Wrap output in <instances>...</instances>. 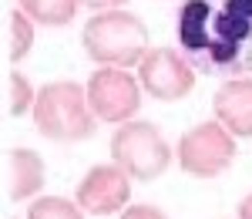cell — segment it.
<instances>
[{
  "label": "cell",
  "mask_w": 252,
  "mask_h": 219,
  "mask_svg": "<svg viewBox=\"0 0 252 219\" xmlns=\"http://www.w3.org/2000/svg\"><path fill=\"white\" fill-rule=\"evenodd\" d=\"M178 51L198 74H252V0H182L175 10Z\"/></svg>",
  "instance_id": "1"
},
{
  "label": "cell",
  "mask_w": 252,
  "mask_h": 219,
  "mask_svg": "<svg viewBox=\"0 0 252 219\" xmlns=\"http://www.w3.org/2000/svg\"><path fill=\"white\" fill-rule=\"evenodd\" d=\"M81 44L97 68H125V71L141 64V58L152 51L145 20L125 7L91 14L81 31Z\"/></svg>",
  "instance_id": "2"
},
{
  "label": "cell",
  "mask_w": 252,
  "mask_h": 219,
  "mask_svg": "<svg viewBox=\"0 0 252 219\" xmlns=\"http://www.w3.org/2000/svg\"><path fill=\"white\" fill-rule=\"evenodd\" d=\"M34 128L51 142H84L94 135L97 118L88 101V88L78 81H51L37 91L34 105Z\"/></svg>",
  "instance_id": "3"
},
{
  "label": "cell",
  "mask_w": 252,
  "mask_h": 219,
  "mask_svg": "<svg viewBox=\"0 0 252 219\" xmlns=\"http://www.w3.org/2000/svg\"><path fill=\"white\" fill-rule=\"evenodd\" d=\"M111 162L135 182H155L172 165V148L152 121H125L111 135Z\"/></svg>",
  "instance_id": "4"
},
{
  "label": "cell",
  "mask_w": 252,
  "mask_h": 219,
  "mask_svg": "<svg viewBox=\"0 0 252 219\" xmlns=\"http://www.w3.org/2000/svg\"><path fill=\"white\" fill-rule=\"evenodd\" d=\"M178 165L185 176L195 179H215L222 176L235 159V135L222 125V121H198L178 139Z\"/></svg>",
  "instance_id": "5"
},
{
  "label": "cell",
  "mask_w": 252,
  "mask_h": 219,
  "mask_svg": "<svg viewBox=\"0 0 252 219\" xmlns=\"http://www.w3.org/2000/svg\"><path fill=\"white\" fill-rule=\"evenodd\" d=\"M84 88H88V101H91V111L97 121H111V125L135 121L145 88L125 68H97Z\"/></svg>",
  "instance_id": "6"
},
{
  "label": "cell",
  "mask_w": 252,
  "mask_h": 219,
  "mask_svg": "<svg viewBox=\"0 0 252 219\" xmlns=\"http://www.w3.org/2000/svg\"><path fill=\"white\" fill-rule=\"evenodd\" d=\"M195 71L189 58L175 47H152L138 64L141 88L158 101H182L195 91Z\"/></svg>",
  "instance_id": "7"
},
{
  "label": "cell",
  "mask_w": 252,
  "mask_h": 219,
  "mask_svg": "<svg viewBox=\"0 0 252 219\" xmlns=\"http://www.w3.org/2000/svg\"><path fill=\"white\" fill-rule=\"evenodd\" d=\"M74 202L88 216H115L131 206V176L121 165H91L74 189Z\"/></svg>",
  "instance_id": "8"
},
{
  "label": "cell",
  "mask_w": 252,
  "mask_h": 219,
  "mask_svg": "<svg viewBox=\"0 0 252 219\" xmlns=\"http://www.w3.org/2000/svg\"><path fill=\"white\" fill-rule=\"evenodd\" d=\"M215 121H222L235 139H252V78H229L212 95Z\"/></svg>",
  "instance_id": "9"
},
{
  "label": "cell",
  "mask_w": 252,
  "mask_h": 219,
  "mask_svg": "<svg viewBox=\"0 0 252 219\" xmlns=\"http://www.w3.org/2000/svg\"><path fill=\"white\" fill-rule=\"evenodd\" d=\"M44 189V159L34 148H10L7 152V199L24 202Z\"/></svg>",
  "instance_id": "10"
},
{
  "label": "cell",
  "mask_w": 252,
  "mask_h": 219,
  "mask_svg": "<svg viewBox=\"0 0 252 219\" xmlns=\"http://www.w3.org/2000/svg\"><path fill=\"white\" fill-rule=\"evenodd\" d=\"M81 0H17V7L40 27H67Z\"/></svg>",
  "instance_id": "11"
},
{
  "label": "cell",
  "mask_w": 252,
  "mask_h": 219,
  "mask_svg": "<svg viewBox=\"0 0 252 219\" xmlns=\"http://www.w3.org/2000/svg\"><path fill=\"white\" fill-rule=\"evenodd\" d=\"M7 54H10V61H20L31 47H34V20L27 17L20 7H14L10 10V17H7Z\"/></svg>",
  "instance_id": "12"
},
{
  "label": "cell",
  "mask_w": 252,
  "mask_h": 219,
  "mask_svg": "<svg viewBox=\"0 0 252 219\" xmlns=\"http://www.w3.org/2000/svg\"><path fill=\"white\" fill-rule=\"evenodd\" d=\"M88 213L64 196H37L27 209V219H84Z\"/></svg>",
  "instance_id": "13"
},
{
  "label": "cell",
  "mask_w": 252,
  "mask_h": 219,
  "mask_svg": "<svg viewBox=\"0 0 252 219\" xmlns=\"http://www.w3.org/2000/svg\"><path fill=\"white\" fill-rule=\"evenodd\" d=\"M34 105H37L34 84L24 78L20 71H10L7 74V108H10V118H20V115L34 111Z\"/></svg>",
  "instance_id": "14"
},
{
  "label": "cell",
  "mask_w": 252,
  "mask_h": 219,
  "mask_svg": "<svg viewBox=\"0 0 252 219\" xmlns=\"http://www.w3.org/2000/svg\"><path fill=\"white\" fill-rule=\"evenodd\" d=\"M121 219H168L158 206H148V202H135V206H128Z\"/></svg>",
  "instance_id": "15"
},
{
  "label": "cell",
  "mask_w": 252,
  "mask_h": 219,
  "mask_svg": "<svg viewBox=\"0 0 252 219\" xmlns=\"http://www.w3.org/2000/svg\"><path fill=\"white\" fill-rule=\"evenodd\" d=\"M84 7H91L94 14H101V10H121V3H128V0H81Z\"/></svg>",
  "instance_id": "16"
},
{
  "label": "cell",
  "mask_w": 252,
  "mask_h": 219,
  "mask_svg": "<svg viewBox=\"0 0 252 219\" xmlns=\"http://www.w3.org/2000/svg\"><path fill=\"white\" fill-rule=\"evenodd\" d=\"M235 219H252V192L239 199V209H235Z\"/></svg>",
  "instance_id": "17"
},
{
  "label": "cell",
  "mask_w": 252,
  "mask_h": 219,
  "mask_svg": "<svg viewBox=\"0 0 252 219\" xmlns=\"http://www.w3.org/2000/svg\"><path fill=\"white\" fill-rule=\"evenodd\" d=\"M10 219H17V216H10Z\"/></svg>",
  "instance_id": "18"
}]
</instances>
